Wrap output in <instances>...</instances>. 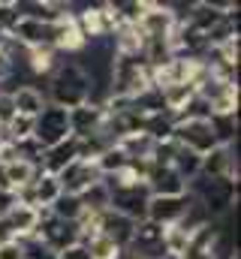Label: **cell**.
<instances>
[{"label":"cell","mask_w":241,"mask_h":259,"mask_svg":"<svg viewBox=\"0 0 241 259\" xmlns=\"http://www.w3.org/2000/svg\"><path fill=\"white\" fill-rule=\"evenodd\" d=\"M91 91H94V81L78 64H60L52 75V106L58 109L72 112L85 106L91 100Z\"/></svg>","instance_id":"6da1fadb"},{"label":"cell","mask_w":241,"mask_h":259,"mask_svg":"<svg viewBox=\"0 0 241 259\" xmlns=\"http://www.w3.org/2000/svg\"><path fill=\"white\" fill-rule=\"evenodd\" d=\"M202 187L196 190V202L205 208L208 220H220L232 211L238 199V178H199Z\"/></svg>","instance_id":"7a4b0ae2"},{"label":"cell","mask_w":241,"mask_h":259,"mask_svg":"<svg viewBox=\"0 0 241 259\" xmlns=\"http://www.w3.org/2000/svg\"><path fill=\"white\" fill-rule=\"evenodd\" d=\"M69 136H72V130H69V112L52 106V103H46V109L33 118V142L43 151H49V148L60 145Z\"/></svg>","instance_id":"3957f363"},{"label":"cell","mask_w":241,"mask_h":259,"mask_svg":"<svg viewBox=\"0 0 241 259\" xmlns=\"http://www.w3.org/2000/svg\"><path fill=\"white\" fill-rule=\"evenodd\" d=\"M172 139L181 148H187V151H193L199 157H205L208 151L217 148V139L208 127V118H181V121H175Z\"/></svg>","instance_id":"277c9868"},{"label":"cell","mask_w":241,"mask_h":259,"mask_svg":"<svg viewBox=\"0 0 241 259\" xmlns=\"http://www.w3.org/2000/svg\"><path fill=\"white\" fill-rule=\"evenodd\" d=\"M136 259H169L166 250V238H163V226L151 223V220H139L133 229V238L127 244Z\"/></svg>","instance_id":"5b68a950"},{"label":"cell","mask_w":241,"mask_h":259,"mask_svg":"<svg viewBox=\"0 0 241 259\" xmlns=\"http://www.w3.org/2000/svg\"><path fill=\"white\" fill-rule=\"evenodd\" d=\"M148 187L145 184H127V187H109V208L118 211L124 217H130L133 223L145 220V211H148Z\"/></svg>","instance_id":"8992f818"},{"label":"cell","mask_w":241,"mask_h":259,"mask_svg":"<svg viewBox=\"0 0 241 259\" xmlns=\"http://www.w3.org/2000/svg\"><path fill=\"white\" fill-rule=\"evenodd\" d=\"M193 196L184 193V196H151L148 199V211H145V220L169 229V226H178L190 208Z\"/></svg>","instance_id":"52a82bcc"},{"label":"cell","mask_w":241,"mask_h":259,"mask_svg":"<svg viewBox=\"0 0 241 259\" xmlns=\"http://www.w3.org/2000/svg\"><path fill=\"white\" fill-rule=\"evenodd\" d=\"M58 181H60V190H63V193L82 196L91 184L103 181V175H100V169H97L94 160H75V163H69V166L60 172Z\"/></svg>","instance_id":"ba28073f"},{"label":"cell","mask_w":241,"mask_h":259,"mask_svg":"<svg viewBox=\"0 0 241 259\" xmlns=\"http://www.w3.org/2000/svg\"><path fill=\"white\" fill-rule=\"evenodd\" d=\"M94 220H97V235H106L109 241L118 244L120 250H127V244L133 238V229H136V223L130 217H124L118 211L106 208L103 214H94Z\"/></svg>","instance_id":"9c48e42d"},{"label":"cell","mask_w":241,"mask_h":259,"mask_svg":"<svg viewBox=\"0 0 241 259\" xmlns=\"http://www.w3.org/2000/svg\"><path fill=\"white\" fill-rule=\"evenodd\" d=\"M145 187H148L151 196H184L187 193V181L181 178L172 166H154V163L148 169Z\"/></svg>","instance_id":"30bf717a"},{"label":"cell","mask_w":241,"mask_h":259,"mask_svg":"<svg viewBox=\"0 0 241 259\" xmlns=\"http://www.w3.org/2000/svg\"><path fill=\"white\" fill-rule=\"evenodd\" d=\"M75 160H78V139H75V136H69V139H63L60 145L49 148V151L43 154L39 172H46V175H55V178H58L60 172H63L69 163H75Z\"/></svg>","instance_id":"8fae6325"},{"label":"cell","mask_w":241,"mask_h":259,"mask_svg":"<svg viewBox=\"0 0 241 259\" xmlns=\"http://www.w3.org/2000/svg\"><path fill=\"white\" fill-rule=\"evenodd\" d=\"M103 118H106L103 106L85 103V106H78V109L69 112V130H72L75 139H88V136H94V133L103 130Z\"/></svg>","instance_id":"7c38bea8"},{"label":"cell","mask_w":241,"mask_h":259,"mask_svg":"<svg viewBox=\"0 0 241 259\" xmlns=\"http://www.w3.org/2000/svg\"><path fill=\"white\" fill-rule=\"evenodd\" d=\"M199 178H235V160H232V148H223V145H217L214 151H208V154L202 157Z\"/></svg>","instance_id":"4fadbf2b"},{"label":"cell","mask_w":241,"mask_h":259,"mask_svg":"<svg viewBox=\"0 0 241 259\" xmlns=\"http://www.w3.org/2000/svg\"><path fill=\"white\" fill-rule=\"evenodd\" d=\"M9 100H12V109H15V115H24V118H36V115L46 109V97H43L36 88H30V84H21V88H15Z\"/></svg>","instance_id":"5bb4252c"},{"label":"cell","mask_w":241,"mask_h":259,"mask_svg":"<svg viewBox=\"0 0 241 259\" xmlns=\"http://www.w3.org/2000/svg\"><path fill=\"white\" fill-rule=\"evenodd\" d=\"M6 220H9V226H12L15 238H18V241H24V238H33V232H36V223H39V211H36V208L15 205V208L6 214Z\"/></svg>","instance_id":"9a60e30c"},{"label":"cell","mask_w":241,"mask_h":259,"mask_svg":"<svg viewBox=\"0 0 241 259\" xmlns=\"http://www.w3.org/2000/svg\"><path fill=\"white\" fill-rule=\"evenodd\" d=\"M208 127L214 133V139H217V145H223V148H229L232 145V139L238 136V112H226V115H208Z\"/></svg>","instance_id":"2e32d148"},{"label":"cell","mask_w":241,"mask_h":259,"mask_svg":"<svg viewBox=\"0 0 241 259\" xmlns=\"http://www.w3.org/2000/svg\"><path fill=\"white\" fill-rule=\"evenodd\" d=\"M3 169V175H6V184H9V190L15 193L18 187H24V184H33V178H36V166H30V163H24V160H12V163H3L0 166Z\"/></svg>","instance_id":"e0dca14e"},{"label":"cell","mask_w":241,"mask_h":259,"mask_svg":"<svg viewBox=\"0 0 241 259\" xmlns=\"http://www.w3.org/2000/svg\"><path fill=\"white\" fill-rule=\"evenodd\" d=\"M33 193H36V208H52L55 199H58L63 190H60V181L55 175L36 172V178H33Z\"/></svg>","instance_id":"ac0fdd59"},{"label":"cell","mask_w":241,"mask_h":259,"mask_svg":"<svg viewBox=\"0 0 241 259\" xmlns=\"http://www.w3.org/2000/svg\"><path fill=\"white\" fill-rule=\"evenodd\" d=\"M94 163H97V169H100V175H103V178H112V175H118V172H124V169H127L130 157L120 151L118 142H115V145H112V148H106V151H103Z\"/></svg>","instance_id":"d6986e66"},{"label":"cell","mask_w":241,"mask_h":259,"mask_svg":"<svg viewBox=\"0 0 241 259\" xmlns=\"http://www.w3.org/2000/svg\"><path fill=\"white\" fill-rule=\"evenodd\" d=\"M199 166H202V157L178 145V151H175V157H172V169L178 172V175L184 178V181H187V184L199 178Z\"/></svg>","instance_id":"ffe728a7"},{"label":"cell","mask_w":241,"mask_h":259,"mask_svg":"<svg viewBox=\"0 0 241 259\" xmlns=\"http://www.w3.org/2000/svg\"><path fill=\"white\" fill-rule=\"evenodd\" d=\"M49 211H52V217H58V220H66V223H78V220L85 217V208H82L78 196H69V193H60L58 199H55V205H52Z\"/></svg>","instance_id":"44dd1931"},{"label":"cell","mask_w":241,"mask_h":259,"mask_svg":"<svg viewBox=\"0 0 241 259\" xmlns=\"http://www.w3.org/2000/svg\"><path fill=\"white\" fill-rule=\"evenodd\" d=\"M78 202H82L85 214H103L109 208V187L103 181H97V184H91L85 193L78 196Z\"/></svg>","instance_id":"7402d4cb"},{"label":"cell","mask_w":241,"mask_h":259,"mask_svg":"<svg viewBox=\"0 0 241 259\" xmlns=\"http://www.w3.org/2000/svg\"><path fill=\"white\" fill-rule=\"evenodd\" d=\"M82 247L91 253V259H120V250L115 241H109L106 235H94V238H88V241H82Z\"/></svg>","instance_id":"603a6c76"},{"label":"cell","mask_w":241,"mask_h":259,"mask_svg":"<svg viewBox=\"0 0 241 259\" xmlns=\"http://www.w3.org/2000/svg\"><path fill=\"white\" fill-rule=\"evenodd\" d=\"M6 142H24V139H33V118H24V115H12V121L3 127Z\"/></svg>","instance_id":"cb8c5ba5"},{"label":"cell","mask_w":241,"mask_h":259,"mask_svg":"<svg viewBox=\"0 0 241 259\" xmlns=\"http://www.w3.org/2000/svg\"><path fill=\"white\" fill-rule=\"evenodd\" d=\"M27 55H30V66H33V72H52V69H58L55 64V49H27Z\"/></svg>","instance_id":"d4e9b609"},{"label":"cell","mask_w":241,"mask_h":259,"mask_svg":"<svg viewBox=\"0 0 241 259\" xmlns=\"http://www.w3.org/2000/svg\"><path fill=\"white\" fill-rule=\"evenodd\" d=\"M0 259H24V244L21 241L0 244Z\"/></svg>","instance_id":"484cf974"},{"label":"cell","mask_w":241,"mask_h":259,"mask_svg":"<svg viewBox=\"0 0 241 259\" xmlns=\"http://www.w3.org/2000/svg\"><path fill=\"white\" fill-rule=\"evenodd\" d=\"M30 241H33V238H30ZM21 244H24V241H21ZM24 259H58V256H55V253H49L46 247H39V244L33 241L30 247L24 244Z\"/></svg>","instance_id":"4316f807"},{"label":"cell","mask_w":241,"mask_h":259,"mask_svg":"<svg viewBox=\"0 0 241 259\" xmlns=\"http://www.w3.org/2000/svg\"><path fill=\"white\" fill-rule=\"evenodd\" d=\"M15 205H18V202H15V193H12V190H0V217H6Z\"/></svg>","instance_id":"83f0119b"},{"label":"cell","mask_w":241,"mask_h":259,"mask_svg":"<svg viewBox=\"0 0 241 259\" xmlns=\"http://www.w3.org/2000/svg\"><path fill=\"white\" fill-rule=\"evenodd\" d=\"M9 241H18V238H15V232H12L9 220H6V217H0V244H9Z\"/></svg>","instance_id":"f1b7e54d"},{"label":"cell","mask_w":241,"mask_h":259,"mask_svg":"<svg viewBox=\"0 0 241 259\" xmlns=\"http://www.w3.org/2000/svg\"><path fill=\"white\" fill-rule=\"evenodd\" d=\"M58 259H91V253L82 247V244H75V247H69V250H63Z\"/></svg>","instance_id":"f546056e"},{"label":"cell","mask_w":241,"mask_h":259,"mask_svg":"<svg viewBox=\"0 0 241 259\" xmlns=\"http://www.w3.org/2000/svg\"><path fill=\"white\" fill-rule=\"evenodd\" d=\"M0 136H3V127H0Z\"/></svg>","instance_id":"4dcf8cb0"}]
</instances>
